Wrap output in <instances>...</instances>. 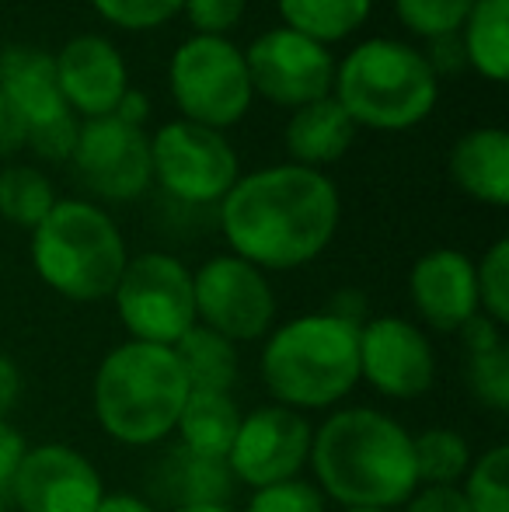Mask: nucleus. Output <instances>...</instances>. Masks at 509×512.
I'll use <instances>...</instances> for the list:
<instances>
[{
    "label": "nucleus",
    "mask_w": 509,
    "mask_h": 512,
    "mask_svg": "<svg viewBox=\"0 0 509 512\" xmlns=\"http://www.w3.org/2000/svg\"><path fill=\"white\" fill-rule=\"evenodd\" d=\"M475 0H394L401 21L412 32L436 39V35H454L464 25Z\"/></svg>",
    "instance_id": "c756f323"
},
{
    "label": "nucleus",
    "mask_w": 509,
    "mask_h": 512,
    "mask_svg": "<svg viewBox=\"0 0 509 512\" xmlns=\"http://www.w3.org/2000/svg\"><path fill=\"white\" fill-rule=\"evenodd\" d=\"M461 46L478 74L503 84L509 77V0H475Z\"/></svg>",
    "instance_id": "b1692460"
},
{
    "label": "nucleus",
    "mask_w": 509,
    "mask_h": 512,
    "mask_svg": "<svg viewBox=\"0 0 509 512\" xmlns=\"http://www.w3.org/2000/svg\"><path fill=\"white\" fill-rule=\"evenodd\" d=\"M245 67L252 91L293 108L325 98L335 81L332 53L293 28H272L258 35L245 53Z\"/></svg>",
    "instance_id": "f8f14e48"
},
{
    "label": "nucleus",
    "mask_w": 509,
    "mask_h": 512,
    "mask_svg": "<svg viewBox=\"0 0 509 512\" xmlns=\"http://www.w3.org/2000/svg\"><path fill=\"white\" fill-rule=\"evenodd\" d=\"M0 95L25 122V143L35 154L46 161L74 154L81 122L60 95L53 56L32 46L0 49Z\"/></svg>",
    "instance_id": "1a4fd4ad"
},
{
    "label": "nucleus",
    "mask_w": 509,
    "mask_h": 512,
    "mask_svg": "<svg viewBox=\"0 0 509 512\" xmlns=\"http://www.w3.org/2000/svg\"><path fill=\"white\" fill-rule=\"evenodd\" d=\"M346 512H387V509H346Z\"/></svg>",
    "instance_id": "c03bdc74"
},
{
    "label": "nucleus",
    "mask_w": 509,
    "mask_h": 512,
    "mask_svg": "<svg viewBox=\"0 0 509 512\" xmlns=\"http://www.w3.org/2000/svg\"><path fill=\"white\" fill-rule=\"evenodd\" d=\"M262 380L283 408H332L360 380V324L328 310L286 321L262 349Z\"/></svg>",
    "instance_id": "7ed1b4c3"
},
{
    "label": "nucleus",
    "mask_w": 509,
    "mask_h": 512,
    "mask_svg": "<svg viewBox=\"0 0 509 512\" xmlns=\"http://www.w3.org/2000/svg\"><path fill=\"white\" fill-rule=\"evenodd\" d=\"M405 512H471V509L457 485H426L422 492H412V499L405 502Z\"/></svg>",
    "instance_id": "c9c22d12"
},
{
    "label": "nucleus",
    "mask_w": 509,
    "mask_h": 512,
    "mask_svg": "<svg viewBox=\"0 0 509 512\" xmlns=\"http://www.w3.org/2000/svg\"><path fill=\"white\" fill-rule=\"evenodd\" d=\"M220 227L234 255L255 269H297L335 237L339 192L314 168H265L238 178L220 199Z\"/></svg>",
    "instance_id": "f257e3e1"
},
{
    "label": "nucleus",
    "mask_w": 509,
    "mask_h": 512,
    "mask_svg": "<svg viewBox=\"0 0 509 512\" xmlns=\"http://www.w3.org/2000/svg\"><path fill=\"white\" fill-rule=\"evenodd\" d=\"M408 290L419 317L436 331H461V324L478 314L475 262L464 251L436 248L422 255L412 265Z\"/></svg>",
    "instance_id": "a211bd4d"
},
{
    "label": "nucleus",
    "mask_w": 509,
    "mask_h": 512,
    "mask_svg": "<svg viewBox=\"0 0 509 512\" xmlns=\"http://www.w3.org/2000/svg\"><path fill=\"white\" fill-rule=\"evenodd\" d=\"M468 485L461 488L471 512H509V446L499 443L468 467Z\"/></svg>",
    "instance_id": "cd10ccee"
},
{
    "label": "nucleus",
    "mask_w": 509,
    "mask_h": 512,
    "mask_svg": "<svg viewBox=\"0 0 509 512\" xmlns=\"http://www.w3.org/2000/svg\"><path fill=\"white\" fill-rule=\"evenodd\" d=\"M311 436L314 429L300 411L283 405L258 408L252 415H241V429L227 453V467L234 481L252 488L290 481L311 457Z\"/></svg>",
    "instance_id": "ddd939ff"
},
{
    "label": "nucleus",
    "mask_w": 509,
    "mask_h": 512,
    "mask_svg": "<svg viewBox=\"0 0 509 512\" xmlns=\"http://www.w3.org/2000/svg\"><path fill=\"white\" fill-rule=\"evenodd\" d=\"M318 492L346 509L405 506L419 488L412 436L374 408H342L311 436Z\"/></svg>",
    "instance_id": "f03ea898"
},
{
    "label": "nucleus",
    "mask_w": 509,
    "mask_h": 512,
    "mask_svg": "<svg viewBox=\"0 0 509 512\" xmlns=\"http://www.w3.org/2000/svg\"><path fill=\"white\" fill-rule=\"evenodd\" d=\"M360 377L384 398H419L436 377L433 345L412 321L374 317L360 324Z\"/></svg>",
    "instance_id": "2eb2a0df"
},
{
    "label": "nucleus",
    "mask_w": 509,
    "mask_h": 512,
    "mask_svg": "<svg viewBox=\"0 0 509 512\" xmlns=\"http://www.w3.org/2000/svg\"><path fill=\"white\" fill-rule=\"evenodd\" d=\"M185 398L189 380L168 345L126 342L112 349L95 373L98 425L126 446H154L171 436Z\"/></svg>",
    "instance_id": "20e7f679"
},
{
    "label": "nucleus",
    "mask_w": 509,
    "mask_h": 512,
    "mask_svg": "<svg viewBox=\"0 0 509 512\" xmlns=\"http://www.w3.org/2000/svg\"><path fill=\"white\" fill-rule=\"evenodd\" d=\"M335 102L356 126L408 129L436 105L440 84L419 49L394 39H370L356 46L335 70Z\"/></svg>",
    "instance_id": "423d86ee"
},
{
    "label": "nucleus",
    "mask_w": 509,
    "mask_h": 512,
    "mask_svg": "<svg viewBox=\"0 0 509 512\" xmlns=\"http://www.w3.org/2000/svg\"><path fill=\"white\" fill-rule=\"evenodd\" d=\"M461 338H464V349L468 356L475 352H489V349H499L503 345V335H499V324L485 314H475L471 321L461 324Z\"/></svg>",
    "instance_id": "e433bc0d"
},
{
    "label": "nucleus",
    "mask_w": 509,
    "mask_h": 512,
    "mask_svg": "<svg viewBox=\"0 0 509 512\" xmlns=\"http://www.w3.org/2000/svg\"><path fill=\"white\" fill-rule=\"evenodd\" d=\"M150 171L182 203H220L238 182V154L224 133L182 119L154 133Z\"/></svg>",
    "instance_id": "9d476101"
},
{
    "label": "nucleus",
    "mask_w": 509,
    "mask_h": 512,
    "mask_svg": "<svg viewBox=\"0 0 509 512\" xmlns=\"http://www.w3.org/2000/svg\"><path fill=\"white\" fill-rule=\"evenodd\" d=\"M74 164L81 182L112 203H129L147 192L150 178V143L140 126H126L116 115L88 119L77 129Z\"/></svg>",
    "instance_id": "4468645a"
},
{
    "label": "nucleus",
    "mask_w": 509,
    "mask_h": 512,
    "mask_svg": "<svg viewBox=\"0 0 509 512\" xmlns=\"http://www.w3.org/2000/svg\"><path fill=\"white\" fill-rule=\"evenodd\" d=\"M478 279V304L485 307V317L503 328L509 324V241H496L485 251L482 265H475Z\"/></svg>",
    "instance_id": "7c9ffc66"
},
{
    "label": "nucleus",
    "mask_w": 509,
    "mask_h": 512,
    "mask_svg": "<svg viewBox=\"0 0 509 512\" xmlns=\"http://www.w3.org/2000/svg\"><path fill=\"white\" fill-rule=\"evenodd\" d=\"M150 492L157 502L175 509L189 506H227L234 495V474L227 460L199 457L185 450L182 443L161 457V464L150 474Z\"/></svg>",
    "instance_id": "6ab92c4d"
},
{
    "label": "nucleus",
    "mask_w": 509,
    "mask_h": 512,
    "mask_svg": "<svg viewBox=\"0 0 509 512\" xmlns=\"http://www.w3.org/2000/svg\"><path fill=\"white\" fill-rule=\"evenodd\" d=\"M102 18H109L119 28H157L182 7V0H91Z\"/></svg>",
    "instance_id": "473e14b6"
},
{
    "label": "nucleus",
    "mask_w": 509,
    "mask_h": 512,
    "mask_svg": "<svg viewBox=\"0 0 509 512\" xmlns=\"http://www.w3.org/2000/svg\"><path fill=\"white\" fill-rule=\"evenodd\" d=\"M171 349H175L178 366L189 380V391L231 394V387L238 384V349L217 331L192 324Z\"/></svg>",
    "instance_id": "5701e85b"
},
{
    "label": "nucleus",
    "mask_w": 509,
    "mask_h": 512,
    "mask_svg": "<svg viewBox=\"0 0 509 512\" xmlns=\"http://www.w3.org/2000/svg\"><path fill=\"white\" fill-rule=\"evenodd\" d=\"M374 0H279L286 28L314 42H339L367 21Z\"/></svg>",
    "instance_id": "393cba45"
},
{
    "label": "nucleus",
    "mask_w": 509,
    "mask_h": 512,
    "mask_svg": "<svg viewBox=\"0 0 509 512\" xmlns=\"http://www.w3.org/2000/svg\"><path fill=\"white\" fill-rule=\"evenodd\" d=\"M415 478L426 485H457L471 467L468 439L454 429H426L412 436Z\"/></svg>",
    "instance_id": "bb28decb"
},
{
    "label": "nucleus",
    "mask_w": 509,
    "mask_h": 512,
    "mask_svg": "<svg viewBox=\"0 0 509 512\" xmlns=\"http://www.w3.org/2000/svg\"><path fill=\"white\" fill-rule=\"evenodd\" d=\"M53 60H56L60 95L70 105V112H81L88 119H102V115L116 112L119 98L129 91L123 56L102 35H77Z\"/></svg>",
    "instance_id": "f3484780"
},
{
    "label": "nucleus",
    "mask_w": 509,
    "mask_h": 512,
    "mask_svg": "<svg viewBox=\"0 0 509 512\" xmlns=\"http://www.w3.org/2000/svg\"><path fill=\"white\" fill-rule=\"evenodd\" d=\"M468 387L478 398V405L492 411H509V349L475 352L468 356Z\"/></svg>",
    "instance_id": "c85d7f7f"
},
{
    "label": "nucleus",
    "mask_w": 509,
    "mask_h": 512,
    "mask_svg": "<svg viewBox=\"0 0 509 512\" xmlns=\"http://www.w3.org/2000/svg\"><path fill=\"white\" fill-rule=\"evenodd\" d=\"M56 203L60 199L42 171L28 168V164H11L0 171V216L7 223L35 230Z\"/></svg>",
    "instance_id": "a878e982"
},
{
    "label": "nucleus",
    "mask_w": 509,
    "mask_h": 512,
    "mask_svg": "<svg viewBox=\"0 0 509 512\" xmlns=\"http://www.w3.org/2000/svg\"><path fill=\"white\" fill-rule=\"evenodd\" d=\"M25 439L21 432H14L11 425L0 422V512L14 506V481H18V467L25 457Z\"/></svg>",
    "instance_id": "f704fd0d"
},
{
    "label": "nucleus",
    "mask_w": 509,
    "mask_h": 512,
    "mask_svg": "<svg viewBox=\"0 0 509 512\" xmlns=\"http://www.w3.org/2000/svg\"><path fill=\"white\" fill-rule=\"evenodd\" d=\"M171 95L185 119L206 129L234 126L252 105L245 53L224 35H192L171 56Z\"/></svg>",
    "instance_id": "0eeeda50"
},
{
    "label": "nucleus",
    "mask_w": 509,
    "mask_h": 512,
    "mask_svg": "<svg viewBox=\"0 0 509 512\" xmlns=\"http://www.w3.org/2000/svg\"><path fill=\"white\" fill-rule=\"evenodd\" d=\"M245 512H325V495L311 481H276V485L255 488Z\"/></svg>",
    "instance_id": "2f4dec72"
},
{
    "label": "nucleus",
    "mask_w": 509,
    "mask_h": 512,
    "mask_svg": "<svg viewBox=\"0 0 509 512\" xmlns=\"http://www.w3.org/2000/svg\"><path fill=\"white\" fill-rule=\"evenodd\" d=\"M196 321L227 342H255L276 317V297L262 269L238 255H217L192 272Z\"/></svg>",
    "instance_id": "9b49d317"
},
{
    "label": "nucleus",
    "mask_w": 509,
    "mask_h": 512,
    "mask_svg": "<svg viewBox=\"0 0 509 512\" xmlns=\"http://www.w3.org/2000/svg\"><path fill=\"white\" fill-rule=\"evenodd\" d=\"M102 474L84 453L63 443L25 450L14 481V509L21 512H95L102 502Z\"/></svg>",
    "instance_id": "dca6fc26"
},
{
    "label": "nucleus",
    "mask_w": 509,
    "mask_h": 512,
    "mask_svg": "<svg viewBox=\"0 0 509 512\" xmlns=\"http://www.w3.org/2000/svg\"><path fill=\"white\" fill-rule=\"evenodd\" d=\"M248 0H182V7L189 11V21L196 25L199 35H224L245 14Z\"/></svg>",
    "instance_id": "72a5a7b5"
},
{
    "label": "nucleus",
    "mask_w": 509,
    "mask_h": 512,
    "mask_svg": "<svg viewBox=\"0 0 509 512\" xmlns=\"http://www.w3.org/2000/svg\"><path fill=\"white\" fill-rule=\"evenodd\" d=\"M21 147H25V122L18 119L11 102L0 95V157L14 154Z\"/></svg>",
    "instance_id": "58836bf2"
},
{
    "label": "nucleus",
    "mask_w": 509,
    "mask_h": 512,
    "mask_svg": "<svg viewBox=\"0 0 509 512\" xmlns=\"http://www.w3.org/2000/svg\"><path fill=\"white\" fill-rule=\"evenodd\" d=\"M178 432H182V446L199 457L227 460L234 446V436L241 429V411L234 405L231 394L220 391H189L185 408L178 415Z\"/></svg>",
    "instance_id": "4be33fe9"
},
{
    "label": "nucleus",
    "mask_w": 509,
    "mask_h": 512,
    "mask_svg": "<svg viewBox=\"0 0 509 512\" xmlns=\"http://www.w3.org/2000/svg\"><path fill=\"white\" fill-rule=\"evenodd\" d=\"M32 262L49 290L67 300H105L126 269V241L109 213L63 199L32 230Z\"/></svg>",
    "instance_id": "39448f33"
},
{
    "label": "nucleus",
    "mask_w": 509,
    "mask_h": 512,
    "mask_svg": "<svg viewBox=\"0 0 509 512\" xmlns=\"http://www.w3.org/2000/svg\"><path fill=\"white\" fill-rule=\"evenodd\" d=\"M18 398H21V373L14 366V359H7L0 352V422H4L7 411L18 405Z\"/></svg>",
    "instance_id": "ea45409f"
},
{
    "label": "nucleus",
    "mask_w": 509,
    "mask_h": 512,
    "mask_svg": "<svg viewBox=\"0 0 509 512\" xmlns=\"http://www.w3.org/2000/svg\"><path fill=\"white\" fill-rule=\"evenodd\" d=\"M112 297L133 342L171 349L196 324L192 272L164 251L129 258Z\"/></svg>",
    "instance_id": "6e6552de"
},
{
    "label": "nucleus",
    "mask_w": 509,
    "mask_h": 512,
    "mask_svg": "<svg viewBox=\"0 0 509 512\" xmlns=\"http://www.w3.org/2000/svg\"><path fill=\"white\" fill-rule=\"evenodd\" d=\"M95 512H154L150 502H143L140 495H102Z\"/></svg>",
    "instance_id": "79ce46f5"
},
{
    "label": "nucleus",
    "mask_w": 509,
    "mask_h": 512,
    "mask_svg": "<svg viewBox=\"0 0 509 512\" xmlns=\"http://www.w3.org/2000/svg\"><path fill=\"white\" fill-rule=\"evenodd\" d=\"M175 512H234L231 506H189V509H175Z\"/></svg>",
    "instance_id": "37998d69"
},
{
    "label": "nucleus",
    "mask_w": 509,
    "mask_h": 512,
    "mask_svg": "<svg viewBox=\"0 0 509 512\" xmlns=\"http://www.w3.org/2000/svg\"><path fill=\"white\" fill-rule=\"evenodd\" d=\"M450 175L471 199L509 203V136L499 126L471 129L450 150Z\"/></svg>",
    "instance_id": "aec40b11"
},
{
    "label": "nucleus",
    "mask_w": 509,
    "mask_h": 512,
    "mask_svg": "<svg viewBox=\"0 0 509 512\" xmlns=\"http://www.w3.org/2000/svg\"><path fill=\"white\" fill-rule=\"evenodd\" d=\"M429 70L433 74H454V70H461L464 63H468V56H464V46L461 39L454 35H436L433 39V53L426 56Z\"/></svg>",
    "instance_id": "4c0bfd02"
},
{
    "label": "nucleus",
    "mask_w": 509,
    "mask_h": 512,
    "mask_svg": "<svg viewBox=\"0 0 509 512\" xmlns=\"http://www.w3.org/2000/svg\"><path fill=\"white\" fill-rule=\"evenodd\" d=\"M356 140V122L349 119V112L335 102L332 95L318 98L311 105H300L293 112L290 126H286V150L293 154V161H300V168H314L332 164L353 147Z\"/></svg>",
    "instance_id": "412c9836"
},
{
    "label": "nucleus",
    "mask_w": 509,
    "mask_h": 512,
    "mask_svg": "<svg viewBox=\"0 0 509 512\" xmlns=\"http://www.w3.org/2000/svg\"><path fill=\"white\" fill-rule=\"evenodd\" d=\"M112 115H116L119 122H126V126H143V119L150 115L147 95H140V91H126V95L119 98V105Z\"/></svg>",
    "instance_id": "a19ab883"
}]
</instances>
